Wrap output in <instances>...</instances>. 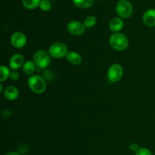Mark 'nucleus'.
<instances>
[{
    "label": "nucleus",
    "mask_w": 155,
    "mask_h": 155,
    "mask_svg": "<svg viewBox=\"0 0 155 155\" xmlns=\"http://www.w3.org/2000/svg\"><path fill=\"white\" fill-rule=\"evenodd\" d=\"M41 0H22V4L26 8L33 10L39 6Z\"/></svg>",
    "instance_id": "nucleus-16"
},
{
    "label": "nucleus",
    "mask_w": 155,
    "mask_h": 155,
    "mask_svg": "<svg viewBox=\"0 0 155 155\" xmlns=\"http://www.w3.org/2000/svg\"><path fill=\"white\" fill-rule=\"evenodd\" d=\"M28 86L30 90L36 94H42L46 89V83L39 75H33L28 79Z\"/></svg>",
    "instance_id": "nucleus-2"
},
{
    "label": "nucleus",
    "mask_w": 155,
    "mask_h": 155,
    "mask_svg": "<svg viewBox=\"0 0 155 155\" xmlns=\"http://www.w3.org/2000/svg\"><path fill=\"white\" fill-rule=\"evenodd\" d=\"M0 71H1V75H0V82H4L10 77V71L8 68L5 65H2L0 67Z\"/></svg>",
    "instance_id": "nucleus-17"
},
{
    "label": "nucleus",
    "mask_w": 155,
    "mask_h": 155,
    "mask_svg": "<svg viewBox=\"0 0 155 155\" xmlns=\"http://www.w3.org/2000/svg\"><path fill=\"white\" fill-rule=\"evenodd\" d=\"M19 92L15 86H8L4 90V96L8 101H15L18 98Z\"/></svg>",
    "instance_id": "nucleus-11"
},
{
    "label": "nucleus",
    "mask_w": 155,
    "mask_h": 155,
    "mask_svg": "<svg viewBox=\"0 0 155 155\" xmlns=\"http://www.w3.org/2000/svg\"><path fill=\"white\" fill-rule=\"evenodd\" d=\"M97 19L95 16H88L87 18H86V19L83 21V24H84L85 27L86 28H92L96 24Z\"/></svg>",
    "instance_id": "nucleus-18"
},
{
    "label": "nucleus",
    "mask_w": 155,
    "mask_h": 155,
    "mask_svg": "<svg viewBox=\"0 0 155 155\" xmlns=\"http://www.w3.org/2000/svg\"><path fill=\"white\" fill-rule=\"evenodd\" d=\"M3 92V86L2 85L0 84V92Z\"/></svg>",
    "instance_id": "nucleus-24"
},
{
    "label": "nucleus",
    "mask_w": 155,
    "mask_h": 155,
    "mask_svg": "<svg viewBox=\"0 0 155 155\" xmlns=\"http://www.w3.org/2000/svg\"><path fill=\"white\" fill-rule=\"evenodd\" d=\"M124 27V21L120 18H114L110 21L109 28L114 33H119Z\"/></svg>",
    "instance_id": "nucleus-12"
},
{
    "label": "nucleus",
    "mask_w": 155,
    "mask_h": 155,
    "mask_svg": "<svg viewBox=\"0 0 155 155\" xmlns=\"http://www.w3.org/2000/svg\"><path fill=\"white\" fill-rule=\"evenodd\" d=\"M124 68L120 64H113L107 71V79L111 83H117L122 79Z\"/></svg>",
    "instance_id": "nucleus-6"
},
{
    "label": "nucleus",
    "mask_w": 155,
    "mask_h": 155,
    "mask_svg": "<svg viewBox=\"0 0 155 155\" xmlns=\"http://www.w3.org/2000/svg\"><path fill=\"white\" fill-rule=\"evenodd\" d=\"M136 155H153L151 150L147 148H140L136 152Z\"/></svg>",
    "instance_id": "nucleus-20"
},
{
    "label": "nucleus",
    "mask_w": 155,
    "mask_h": 155,
    "mask_svg": "<svg viewBox=\"0 0 155 155\" xmlns=\"http://www.w3.org/2000/svg\"><path fill=\"white\" fill-rule=\"evenodd\" d=\"M51 5L48 0H42L39 4V8L43 12H48L51 9Z\"/></svg>",
    "instance_id": "nucleus-19"
},
{
    "label": "nucleus",
    "mask_w": 155,
    "mask_h": 155,
    "mask_svg": "<svg viewBox=\"0 0 155 155\" xmlns=\"http://www.w3.org/2000/svg\"><path fill=\"white\" fill-rule=\"evenodd\" d=\"M68 32L74 36H81L85 33V26L77 21H72L67 26Z\"/></svg>",
    "instance_id": "nucleus-8"
},
{
    "label": "nucleus",
    "mask_w": 155,
    "mask_h": 155,
    "mask_svg": "<svg viewBox=\"0 0 155 155\" xmlns=\"http://www.w3.org/2000/svg\"><path fill=\"white\" fill-rule=\"evenodd\" d=\"M48 53L54 58H61L68 54V51L66 45L63 42H56L51 44L48 48Z\"/></svg>",
    "instance_id": "nucleus-4"
},
{
    "label": "nucleus",
    "mask_w": 155,
    "mask_h": 155,
    "mask_svg": "<svg viewBox=\"0 0 155 155\" xmlns=\"http://www.w3.org/2000/svg\"><path fill=\"white\" fill-rule=\"evenodd\" d=\"M101 1H104V0H101Z\"/></svg>",
    "instance_id": "nucleus-25"
},
{
    "label": "nucleus",
    "mask_w": 155,
    "mask_h": 155,
    "mask_svg": "<svg viewBox=\"0 0 155 155\" xmlns=\"http://www.w3.org/2000/svg\"><path fill=\"white\" fill-rule=\"evenodd\" d=\"M36 67V66L34 62L31 61H27L23 65V71L25 73L26 75L31 77V76H33V73L35 72Z\"/></svg>",
    "instance_id": "nucleus-14"
},
{
    "label": "nucleus",
    "mask_w": 155,
    "mask_h": 155,
    "mask_svg": "<svg viewBox=\"0 0 155 155\" xmlns=\"http://www.w3.org/2000/svg\"><path fill=\"white\" fill-rule=\"evenodd\" d=\"M130 150H131L132 151H135V152H136V151H137L138 150H139L140 148H139V147L138 144L132 143L131 145H130Z\"/></svg>",
    "instance_id": "nucleus-22"
},
{
    "label": "nucleus",
    "mask_w": 155,
    "mask_h": 155,
    "mask_svg": "<svg viewBox=\"0 0 155 155\" xmlns=\"http://www.w3.org/2000/svg\"><path fill=\"white\" fill-rule=\"evenodd\" d=\"M27 40L26 35L21 32H15L10 38L11 44L16 48H23L27 43Z\"/></svg>",
    "instance_id": "nucleus-7"
},
{
    "label": "nucleus",
    "mask_w": 155,
    "mask_h": 155,
    "mask_svg": "<svg viewBox=\"0 0 155 155\" xmlns=\"http://www.w3.org/2000/svg\"><path fill=\"white\" fill-rule=\"evenodd\" d=\"M49 53L45 50H39L33 55V62L36 64V68L39 69H45L51 62Z\"/></svg>",
    "instance_id": "nucleus-3"
},
{
    "label": "nucleus",
    "mask_w": 155,
    "mask_h": 155,
    "mask_svg": "<svg viewBox=\"0 0 155 155\" xmlns=\"http://www.w3.org/2000/svg\"><path fill=\"white\" fill-rule=\"evenodd\" d=\"M133 6L127 0H120L116 5L117 15L122 18H128L133 14Z\"/></svg>",
    "instance_id": "nucleus-5"
},
{
    "label": "nucleus",
    "mask_w": 155,
    "mask_h": 155,
    "mask_svg": "<svg viewBox=\"0 0 155 155\" xmlns=\"http://www.w3.org/2000/svg\"><path fill=\"white\" fill-rule=\"evenodd\" d=\"M109 44L116 51H124L129 45V40L127 36L121 33H113L109 39Z\"/></svg>",
    "instance_id": "nucleus-1"
},
{
    "label": "nucleus",
    "mask_w": 155,
    "mask_h": 155,
    "mask_svg": "<svg viewBox=\"0 0 155 155\" xmlns=\"http://www.w3.org/2000/svg\"><path fill=\"white\" fill-rule=\"evenodd\" d=\"M10 79L12 80H18L20 77V74L18 71H13L12 72H11L10 74Z\"/></svg>",
    "instance_id": "nucleus-21"
},
{
    "label": "nucleus",
    "mask_w": 155,
    "mask_h": 155,
    "mask_svg": "<svg viewBox=\"0 0 155 155\" xmlns=\"http://www.w3.org/2000/svg\"><path fill=\"white\" fill-rule=\"evenodd\" d=\"M5 155H20L17 152H14V151H10V152H8L6 153Z\"/></svg>",
    "instance_id": "nucleus-23"
},
{
    "label": "nucleus",
    "mask_w": 155,
    "mask_h": 155,
    "mask_svg": "<svg viewBox=\"0 0 155 155\" xmlns=\"http://www.w3.org/2000/svg\"><path fill=\"white\" fill-rule=\"evenodd\" d=\"M24 62V58L23 55L21 54H15L12 56L10 61H9V66L12 70H17L18 68L23 67Z\"/></svg>",
    "instance_id": "nucleus-9"
},
{
    "label": "nucleus",
    "mask_w": 155,
    "mask_h": 155,
    "mask_svg": "<svg viewBox=\"0 0 155 155\" xmlns=\"http://www.w3.org/2000/svg\"><path fill=\"white\" fill-rule=\"evenodd\" d=\"M143 23L149 27H153L155 26V9L151 8L148 9V11L144 13L143 18Z\"/></svg>",
    "instance_id": "nucleus-10"
},
{
    "label": "nucleus",
    "mask_w": 155,
    "mask_h": 155,
    "mask_svg": "<svg viewBox=\"0 0 155 155\" xmlns=\"http://www.w3.org/2000/svg\"><path fill=\"white\" fill-rule=\"evenodd\" d=\"M67 60L73 65H80L82 63V56L77 51H68Z\"/></svg>",
    "instance_id": "nucleus-13"
},
{
    "label": "nucleus",
    "mask_w": 155,
    "mask_h": 155,
    "mask_svg": "<svg viewBox=\"0 0 155 155\" xmlns=\"http://www.w3.org/2000/svg\"><path fill=\"white\" fill-rule=\"evenodd\" d=\"M73 2L80 8H87L93 5L95 0H73Z\"/></svg>",
    "instance_id": "nucleus-15"
}]
</instances>
